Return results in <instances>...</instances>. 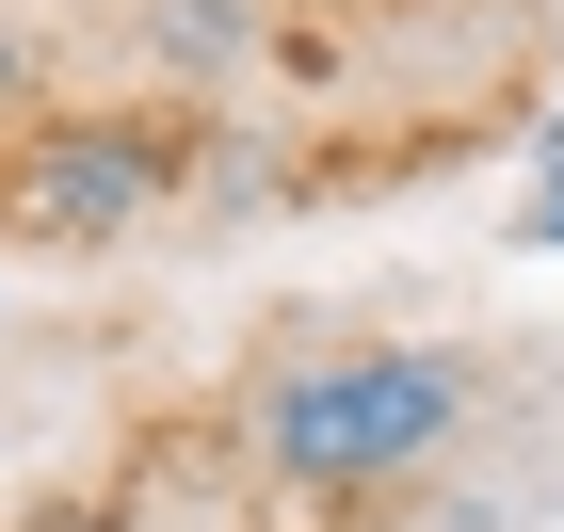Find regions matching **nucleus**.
I'll return each mask as SVG.
<instances>
[{"mask_svg": "<svg viewBox=\"0 0 564 532\" xmlns=\"http://www.w3.org/2000/svg\"><path fill=\"white\" fill-rule=\"evenodd\" d=\"M468 420H484V371L452 339H339L242 403V468L291 500H371V485H420Z\"/></svg>", "mask_w": 564, "mask_h": 532, "instance_id": "f257e3e1", "label": "nucleus"}, {"mask_svg": "<svg viewBox=\"0 0 564 532\" xmlns=\"http://www.w3.org/2000/svg\"><path fill=\"white\" fill-rule=\"evenodd\" d=\"M177 177H194V113H177V97L33 113V130L0 145V242H33V259H97V242H130V226L177 210Z\"/></svg>", "mask_w": 564, "mask_h": 532, "instance_id": "f03ea898", "label": "nucleus"}, {"mask_svg": "<svg viewBox=\"0 0 564 532\" xmlns=\"http://www.w3.org/2000/svg\"><path fill=\"white\" fill-rule=\"evenodd\" d=\"M226 48H242V0H145V65L162 82H210Z\"/></svg>", "mask_w": 564, "mask_h": 532, "instance_id": "7ed1b4c3", "label": "nucleus"}, {"mask_svg": "<svg viewBox=\"0 0 564 532\" xmlns=\"http://www.w3.org/2000/svg\"><path fill=\"white\" fill-rule=\"evenodd\" d=\"M33 97H48V48H33V33H17V17H0V145L33 130Z\"/></svg>", "mask_w": 564, "mask_h": 532, "instance_id": "39448f33", "label": "nucleus"}, {"mask_svg": "<svg viewBox=\"0 0 564 532\" xmlns=\"http://www.w3.org/2000/svg\"><path fill=\"white\" fill-rule=\"evenodd\" d=\"M517 242H532V259H564V130L532 145V194H517Z\"/></svg>", "mask_w": 564, "mask_h": 532, "instance_id": "20e7f679", "label": "nucleus"}]
</instances>
